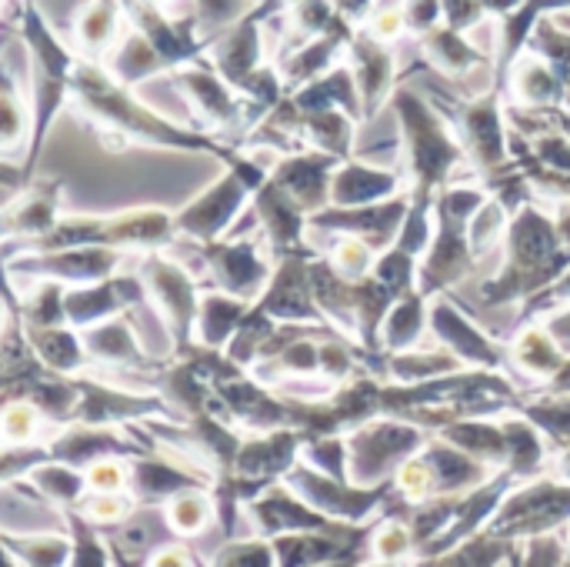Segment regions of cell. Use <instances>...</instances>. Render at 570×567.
Wrapping results in <instances>:
<instances>
[{
    "mask_svg": "<svg viewBox=\"0 0 570 567\" xmlns=\"http://www.w3.org/2000/svg\"><path fill=\"white\" fill-rule=\"evenodd\" d=\"M394 100H397V110L404 117L407 144H411V160H414V170H417V197L414 201L431 204L428 190L444 180V174L458 160V147L444 134V127L431 117V110L421 104V97H414L411 90H401Z\"/></svg>",
    "mask_w": 570,
    "mask_h": 567,
    "instance_id": "6da1fadb",
    "label": "cell"
},
{
    "mask_svg": "<svg viewBox=\"0 0 570 567\" xmlns=\"http://www.w3.org/2000/svg\"><path fill=\"white\" fill-rule=\"evenodd\" d=\"M261 180H264L261 167H254V164L234 157V170H230L214 190H207L197 204H190V207L180 214V221H177L180 231H187V234H194V237H204V241L217 237V234L234 221L237 207L244 204V194H247L250 187H261Z\"/></svg>",
    "mask_w": 570,
    "mask_h": 567,
    "instance_id": "7a4b0ae2",
    "label": "cell"
},
{
    "mask_svg": "<svg viewBox=\"0 0 570 567\" xmlns=\"http://www.w3.org/2000/svg\"><path fill=\"white\" fill-rule=\"evenodd\" d=\"M570 518V488H558L541 481L521 495H514L498 521L491 525V538H514V535H544Z\"/></svg>",
    "mask_w": 570,
    "mask_h": 567,
    "instance_id": "3957f363",
    "label": "cell"
},
{
    "mask_svg": "<svg viewBox=\"0 0 570 567\" xmlns=\"http://www.w3.org/2000/svg\"><path fill=\"white\" fill-rule=\"evenodd\" d=\"M421 444V431L411 424H374L364 428L351 441V478L354 481H374L387 478L394 465H401L414 448Z\"/></svg>",
    "mask_w": 570,
    "mask_h": 567,
    "instance_id": "277c9868",
    "label": "cell"
},
{
    "mask_svg": "<svg viewBox=\"0 0 570 567\" xmlns=\"http://www.w3.org/2000/svg\"><path fill=\"white\" fill-rule=\"evenodd\" d=\"M407 217V201H394V204H381V207H361V211H331V214H317L314 224L317 227H347L351 234H361V241H367L371 247H384L394 241L397 224Z\"/></svg>",
    "mask_w": 570,
    "mask_h": 567,
    "instance_id": "5b68a950",
    "label": "cell"
},
{
    "mask_svg": "<svg viewBox=\"0 0 570 567\" xmlns=\"http://www.w3.org/2000/svg\"><path fill=\"white\" fill-rule=\"evenodd\" d=\"M461 120V130L474 150V157L481 160V167H498L508 154V144H504V127H501V114H498V97H484V100H474L471 107H464L458 114Z\"/></svg>",
    "mask_w": 570,
    "mask_h": 567,
    "instance_id": "8992f818",
    "label": "cell"
},
{
    "mask_svg": "<svg viewBox=\"0 0 570 567\" xmlns=\"http://www.w3.org/2000/svg\"><path fill=\"white\" fill-rule=\"evenodd\" d=\"M144 274H147L157 301L167 307L170 321L177 324V338L184 344L187 341V328L194 321V287H190L187 274L180 267L167 264V261H147L144 264Z\"/></svg>",
    "mask_w": 570,
    "mask_h": 567,
    "instance_id": "52a82bcc",
    "label": "cell"
},
{
    "mask_svg": "<svg viewBox=\"0 0 570 567\" xmlns=\"http://www.w3.org/2000/svg\"><path fill=\"white\" fill-rule=\"evenodd\" d=\"M210 267L217 274V284L230 294H240V291H257V284L264 281L267 267L257 261L254 254V244L244 241V244H230V247H214L210 251Z\"/></svg>",
    "mask_w": 570,
    "mask_h": 567,
    "instance_id": "ba28073f",
    "label": "cell"
},
{
    "mask_svg": "<svg viewBox=\"0 0 570 567\" xmlns=\"http://www.w3.org/2000/svg\"><path fill=\"white\" fill-rule=\"evenodd\" d=\"M434 328H438V334L458 351V354H464L468 361H478V364H498L501 361V354L488 344V338L484 334H478L458 311H451L448 304H438L434 307Z\"/></svg>",
    "mask_w": 570,
    "mask_h": 567,
    "instance_id": "9c48e42d",
    "label": "cell"
},
{
    "mask_svg": "<svg viewBox=\"0 0 570 567\" xmlns=\"http://www.w3.org/2000/svg\"><path fill=\"white\" fill-rule=\"evenodd\" d=\"M334 204L337 207H354V204H367L377 201L384 194L394 190V177L381 174V170H367V167H344L334 180Z\"/></svg>",
    "mask_w": 570,
    "mask_h": 567,
    "instance_id": "30bf717a",
    "label": "cell"
},
{
    "mask_svg": "<svg viewBox=\"0 0 570 567\" xmlns=\"http://www.w3.org/2000/svg\"><path fill=\"white\" fill-rule=\"evenodd\" d=\"M180 87L190 90V97L214 117V120H230L237 114V100L224 90V84L210 74V70H184Z\"/></svg>",
    "mask_w": 570,
    "mask_h": 567,
    "instance_id": "8fae6325",
    "label": "cell"
},
{
    "mask_svg": "<svg viewBox=\"0 0 570 567\" xmlns=\"http://www.w3.org/2000/svg\"><path fill=\"white\" fill-rule=\"evenodd\" d=\"M130 485L137 488V498H140L144 505H154V501H164L170 491L194 488L197 478H187V475H180V471H170V468H164V465H157V461H144V465L134 468Z\"/></svg>",
    "mask_w": 570,
    "mask_h": 567,
    "instance_id": "7c38bea8",
    "label": "cell"
},
{
    "mask_svg": "<svg viewBox=\"0 0 570 567\" xmlns=\"http://www.w3.org/2000/svg\"><path fill=\"white\" fill-rule=\"evenodd\" d=\"M244 311H247V307H244L240 301L207 297V301H204V307H200L204 341H207L210 348L224 344V338H227L230 331H237V328H240V321H244Z\"/></svg>",
    "mask_w": 570,
    "mask_h": 567,
    "instance_id": "4fadbf2b",
    "label": "cell"
},
{
    "mask_svg": "<svg viewBox=\"0 0 570 567\" xmlns=\"http://www.w3.org/2000/svg\"><path fill=\"white\" fill-rule=\"evenodd\" d=\"M114 23H117V0H94L77 23V40L87 50H100L114 37Z\"/></svg>",
    "mask_w": 570,
    "mask_h": 567,
    "instance_id": "5bb4252c",
    "label": "cell"
},
{
    "mask_svg": "<svg viewBox=\"0 0 570 567\" xmlns=\"http://www.w3.org/2000/svg\"><path fill=\"white\" fill-rule=\"evenodd\" d=\"M518 361H521L528 371H534L538 378L558 374V371L564 368L561 351H558V348H554V341H551V338H544L541 331H531V334H524V338H521V344H518Z\"/></svg>",
    "mask_w": 570,
    "mask_h": 567,
    "instance_id": "9a60e30c",
    "label": "cell"
},
{
    "mask_svg": "<svg viewBox=\"0 0 570 567\" xmlns=\"http://www.w3.org/2000/svg\"><path fill=\"white\" fill-rule=\"evenodd\" d=\"M87 348L107 361H134L137 358V344L130 338V328H127V317L114 321V324H104L100 331H94L87 338Z\"/></svg>",
    "mask_w": 570,
    "mask_h": 567,
    "instance_id": "2e32d148",
    "label": "cell"
},
{
    "mask_svg": "<svg viewBox=\"0 0 570 567\" xmlns=\"http://www.w3.org/2000/svg\"><path fill=\"white\" fill-rule=\"evenodd\" d=\"M421 321H424L421 317V297L417 294H404L397 301V307L391 311V317H387V344L391 348H407L417 338Z\"/></svg>",
    "mask_w": 570,
    "mask_h": 567,
    "instance_id": "e0dca14e",
    "label": "cell"
},
{
    "mask_svg": "<svg viewBox=\"0 0 570 567\" xmlns=\"http://www.w3.org/2000/svg\"><path fill=\"white\" fill-rule=\"evenodd\" d=\"M210 511H214V501L197 498V495H190V498L184 495L167 508V521L174 525V531H204Z\"/></svg>",
    "mask_w": 570,
    "mask_h": 567,
    "instance_id": "ac0fdd59",
    "label": "cell"
},
{
    "mask_svg": "<svg viewBox=\"0 0 570 567\" xmlns=\"http://www.w3.org/2000/svg\"><path fill=\"white\" fill-rule=\"evenodd\" d=\"M33 475V481L53 498V501H73L77 495H80V488H83V478L80 475H73V471H67V468H43V471H30Z\"/></svg>",
    "mask_w": 570,
    "mask_h": 567,
    "instance_id": "d6986e66",
    "label": "cell"
},
{
    "mask_svg": "<svg viewBox=\"0 0 570 567\" xmlns=\"http://www.w3.org/2000/svg\"><path fill=\"white\" fill-rule=\"evenodd\" d=\"M53 201L50 197H33L30 204H23V211L10 214L7 224L17 227V231H33V234H47L50 224H53Z\"/></svg>",
    "mask_w": 570,
    "mask_h": 567,
    "instance_id": "ffe728a7",
    "label": "cell"
},
{
    "mask_svg": "<svg viewBox=\"0 0 570 567\" xmlns=\"http://www.w3.org/2000/svg\"><path fill=\"white\" fill-rule=\"evenodd\" d=\"M564 23H568V27H570V17H564Z\"/></svg>",
    "mask_w": 570,
    "mask_h": 567,
    "instance_id": "44dd1931",
    "label": "cell"
},
{
    "mask_svg": "<svg viewBox=\"0 0 570 567\" xmlns=\"http://www.w3.org/2000/svg\"><path fill=\"white\" fill-rule=\"evenodd\" d=\"M568 561H570V558H568Z\"/></svg>",
    "mask_w": 570,
    "mask_h": 567,
    "instance_id": "7402d4cb",
    "label": "cell"
}]
</instances>
